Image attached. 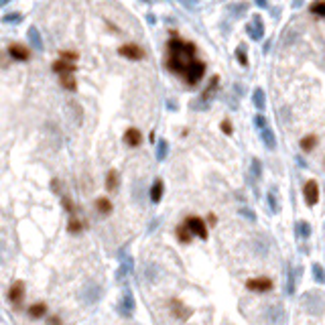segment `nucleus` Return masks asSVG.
I'll return each instance as SVG.
<instances>
[{"label": "nucleus", "instance_id": "35", "mask_svg": "<svg viewBox=\"0 0 325 325\" xmlns=\"http://www.w3.org/2000/svg\"><path fill=\"white\" fill-rule=\"evenodd\" d=\"M236 57H238V63H240L242 67H248V55H246V49H244L242 45L236 49Z\"/></svg>", "mask_w": 325, "mask_h": 325}, {"label": "nucleus", "instance_id": "23", "mask_svg": "<svg viewBox=\"0 0 325 325\" xmlns=\"http://www.w3.org/2000/svg\"><path fill=\"white\" fill-rule=\"evenodd\" d=\"M118 185H120V177H118V171H108V175H106V189L110 191V193H114L116 189H118Z\"/></svg>", "mask_w": 325, "mask_h": 325}, {"label": "nucleus", "instance_id": "30", "mask_svg": "<svg viewBox=\"0 0 325 325\" xmlns=\"http://www.w3.org/2000/svg\"><path fill=\"white\" fill-rule=\"evenodd\" d=\"M159 266L155 264V262H151V264H147L145 266V279L147 281H157V277H159Z\"/></svg>", "mask_w": 325, "mask_h": 325}, {"label": "nucleus", "instance_id": "42", "mask_svg": "<svg viewBox=\"0 0 325 325\" xmlns=\"http://www.w3.org/2000/svg\"><path fill=\"white\" fill-rule=\"evenodd\" d=\"M299 275V270L295 273V270H289V285H287V289H289V293L293 295L295 293V277Z\"/></svg>", "mask_w": 325, "mask_h": 325}, {"label": "nucleus", "instance_id": "47", "mask_svg": "<svg viewBox=\"0 0 325 325\" xmlns=\"http://www.w3.org/2000/svg\"><path fill=\"white\" fill-rule=\"evenodd\" d=\"M295 161H297V165H299V167H303V169L307 167V163H305V159H303V157H297Z\"/></svg>", "mask_w": 325, "mask_h": 325}, {"label": "nucleus", "instance_id": "4", "mask_svg": "<svg viewBox=\"0 0 325 325\" xmlns=\"http://www.w3.org/2000/svg\"><path fill=\"white\" fill-rule=\"evenodd\" d=\"M264 319L270 325H285L287 321V313H285V307L281 303H273L264 309Z\"/></svg>", "mask_w": 325, "mask_h": 325}, {"label": "nucleus", "instance_id": "53", "mask_svg": "<svg viewBox=\"0 0 325 325\" xmlns=\"http://www.w3.org/2000/svg\"><path fill=\"white\" fill-rule=\"evenodd\" d=\"M10 0H0V6H4V4H8Z\"/></svg>", "mask_w": 325, "mask_h": 325}, {"label": "nucleus", "instance_id": "36", "mask_svg": "<svg viewBox=\"0 0 325 325\" xmlns=\"http://www.w3.org/2000/svg\"><path fill=\"white\" fill-rule=\"evenodd\" d=\"M254 126H256L258 130H262V128H266V126H268V120L264 118V114H262V112H258V114L254 116Z\"/></svg>", "mask_w": 325, "mask_h": 325}, {"label": "nucleus", "instance_id": "39", "mask_svg": "<svg viewBox=\"0 0 325 325\" xmlns=\"http://www.w3.org/2000/svg\"><path fill=\"white\" fill-rule=\"evenodd\" d=\"M20 20H22V14H18V12H10V14L2 16V22H20Z\"/></svg>", "mask_w": 325, "mask_h": 325}, {"label": "nucleus", "instance_id": "6", "mask_svg": "<svg viewBox=\"0 0 325 325\" xmlns=\"http://www.w3.org/2000/svg\"><path fill=\"white\" fill-rule=\"evenodd\" d=\"M246 289L252 293H270L275 289V283L268 277H256V279L246 281Z\"/></svg>", "mask_w": 325, "mask_h": 325}, {"label": "nucleus", "instance_id": "15", "mask_svg": "<svg viewBox=\"0 0 325 325\" xmlns=\"http://www.w3.org/2000/svg\"><path fill=\"white\" fill-rule=\"evenodd\" d=\"M47 311H49V307H47V303H43V301H39V303H33L31 307H26V315L31 317V319H43L45 315H47Z\"/></svg>", "mask_w": 325, "mask_h": 325}, {"label": "nucleus", "instance_id": "48", "mask_svg": "<svg viewBox=\"0 0 325 325\" xmlns=\"http://www.w3.org/2000/svg\"><path fill=\"white\" fill-rule=\"evenodd\" d=\"M167 106H169V110H177V104L173 100H167Z\"/></svg>", "mask_w": 325, "mask_h": 325}, {"label": "nucleus", "instance_id": "25", "mask_svg": "<svg viewBox=\"0 0 325 325\" xmlns=\"http://www.w3.org/2000/svg\"><path fill=\"white\" fill-rule=\"evenodd\" d=\"M175 234H177V240H179L181 244H189V242H191V238H193V234H191V230L187 228V224H181V226H177Z\"/></svg>", "mask_w": 325, "mask_h": 325}, {"label": "nucleus", "instance_id": "10", "mask_svg": "<svg viewBox=\"0 0 325 325\" xmlns=\"http://www.w3.org/2000/svg\"><path fill=\"white\" fill-rule=\"evenodd\" d=\"M134 297H132V293L130 291H124V295H122V299H120V303H118V313L122 315V317H126V319H130L132 315H134Z\"/></svg>", "mask_w": 325, "mask_h": 325}, {"label": "nucleus", "instance_id": "12", "mask_svg": "<svg viewBox=\"0 0 325 325\" xmlns=\"http://www.w3.org/2000/svg\"><path fill=\"white\" fill-rule=\"evenodd\" d=\"M246 33H248L250 39H254V41H260V39L264 37V22H262V18H260L258 14H254V16H252V22L246 24Z\"/></svg>", "mask_w": 325, "mask_h": 325}, {"label": "nucleus", "instance_id": "32", "mask_svg": "<svg viewBox=\"0 0 325 325\" xmlns=\"http://www.w3.org/2000/svg\"><path fill=\"white\" fill-rule=\"evenodd\" d=\"M254 252H256L258 256H266V254H268V244H266L264 238H256V242H254Z\"/></svg>", "mask_w": 325, "mask_h": 325}, {"label": "nucleus", "instance_id": "41", "mask_svg": "<svg viewBox=\"0 0 325 325\" xmlns=\"http://www.w3.org/2000/svg\"><path fill=\"white\" fill-rule=\"evenodd\" d=\"M240 213H242L248 222H256V213H254V209H252V207H242V209H240Z\"/></svg>", "mask_w": 325, "mask_h": 325}, {"label": "nucleus", "instance_id": "13", "mask_svg": "<svg viewBox=\"0 0 325 325\" xmlns=\"http://www.w3.org/2000/svg\"><path fill=\"white\" fill-rule=\"evenodd\" d=\"M8 55L12 59H16V61H29L31 59V49L24 47V45H20V43H12L8 47Z\"/></svg>", "mask_w": 325, "mask_h": 325}, {"label": "nucleus", "instance_id": "19", "mask_svg": "<svg viewBox=\"0 0 325 325\" xmlns=\"http://www.w3.org/2000/svg\"><path fill=\"white\" fill-rule=\"evenodd\" d=\"M163 193H165V183H163V179H155V183H153L151 189H149L151 201H153V203H159L163 199Z\"/></svg>", "mask_w": 325, "mask_h": 325}, {"label": "nucleus", "instance_id": "40", "mask_svg": "<svg viewBox=\"0 0 325 325\" xmlns=\"http://www.w3.org/2000/svg\"><path fill=\"white\" fill-rule=\"evenodd\" d=\"M220 128H222V132H224L226 137H232V134H234V126H232L230 120H224V122L220 124Z\"/></svg>", "mask_w": 325, "mask_h": 325}, {"label": "nucleus", "instance_id": "8", "mask_svg": "<svg viewBox=\"0 0 325 325\" xmlns=\"http://www.w3.org/2000/svg\"><path fill=\"white\" fill-rule=\"evenodd\" d=\"M185 224H187V228L191 230L193 236H199L201 240H207V226L199 215H189L185 220Z\"/></svg>", "mask_w": 325, "mask_h": 325}, {"label": "nucleus", "instance_id": "37", "mask_svg": "<svg viewBox=\"0 0 325 325\" xmlns=\"http://www.w3.org/2000/svg\"><path fill=\"white\" fill-rule=\"evenodd\" d=\"M61 203H63V207H65V211H67L69 215H75V205H73V201H71L67 195L61 197Z\"/></svg>", "mask_w": 325, "mask_h": 325}, {"label": "nucleus", "instance_id": "46", "mask_svg": "<svg viewBox=\"0 0 325 325\" xmlns=\"http://www.w3.org/2000/svg\"><path fill=\"white\" fill-rule=\"evenodd\" d=\"M215 222H218V218H215L213 213H209V215H207V224H209V226H215Z\"/></svg>", "mask_w": 325, "mask_h": 325}, {"label": "nucleus", "instance_id": "3", "mask_svg": "<svg viewBox=\"0 0 325 325\" xmlns=\"http://www.w3.org/2000/svg\"><path fill=\"white\" fill-rule=\"evenodd\" d=\"M203 75H205V63L199 61V59H193L189 63V67H187V71H185L183 77H185L187 86H197L203 79Z\"/></svg>", "mask_w": 325, "mask_h": 325}, {"label": "nucleus", "instance_id": "21", "mask_svg": "<svg viewBox=\"0 0 325 325\" xmlns=\"http://www.w3.org/2000/svg\"><path fill=\"white\" fill-rule=\"evenodd\" d=\"M252 102H254V108H256L258 112H264V108H266V96H264V90H262V88H256V90L252 92Z\"/></svg>", "mask_w": 325, "mask_h": 325}, {"label": "nucleus", "instance_id": "43", "mask_svg": "<svg viewBox=\"0 0 325 325\" xmlns=\"http://www.w3.org/2000/svg\"><path fill=\"white\" fill-rule=\"evenodd\" d=\"M61 59H67V61H77L79 59V55L75 53V51H61Z\"/></svg>", "mask_w": 325, "mask_h": 325}, {"label": "nucleus", "instance_id": "2", "mask_svg": "<svg viewBox=\"0 0 325 325\" xmlns=\"http://www.w3.org/2000/svg\"><path fill=\"white\" fill-rule=\"evenodd\" d=\"M24 295H26V287H24V281H14L8 289V301L10 305L14 307V311H22V301H24Z\"/></svg>", "mask_w": 325, "mask_h": 325}, {"label": "nucleus", "instance_id": "11", "mask_svg": "<svg viewBox=\"0 0 325 325\" xmlns=\"http://www.w3.org/2000/svg\"><path fill=\"white\" fill-rule=\"evenodd\" d=\"M169 311H171V315L175 317V319H179V321H185V319H189L191 317V309H187L185 305H183V301L181 299H171L169 301Z\"/></svg>", "mask_w": 325, "mask_h": 325}, {"label": "nucleus", "instance_id": "22", "mask_svg": "<svg viewBox=\"0 0 325 325\" xmlns=\"http://www.w3.org/2000/svg\"><path fill=\"white\" fill-rule=\"evenodd\" d=\"M299 147L303 149V153H313V149L317 147V137L315 134H307L299 141Z\"/></svg>", "mask_w": 325, "mask_h": 325}, {"label": "nucleus", "instance_id": "1", "mask_svg": "<svg viewBox=\"0 0 325 325\" xmlns=\"http://www.w3.org/2000/svg\"><path fill=\"white\" fill-rule=\"evenodd\" d=\"M301 303H303V309L309 315H323L325 295L321 291H309V293H305L303 299H301Z\"/></svg>", "mask_w": 325, "mask_h": 325}, {"label": "nucleus", "instance_id": "16", "mask_svg": "<svg viewBox=\"0 0 325 325\" xmlns=\"http://www.w3.org/2000/svg\"><path fill=\"white\" fill-rule=\"evenodd\" d=\"M26 39H29V43L33 45V49L35 51H43V37H41V33H39V29L37 26H29V31H26Z\"/></svg>", "mask_w": 325, "mask_h": 325}, {"label": "nucleus", "instance_id": "18", "mask_svg": "<svg viewBox=\"0 0 325 325\" xmlns=\"http://www.w3.org/2000/svg\"><path fill=\"white\" fill-rule=\"evenodd\" d=\"M124 143L128 145V147H139L141 143H143V132L139 130V128H128L126 132H124Z\"/></svg>", "mask_w": 325, "mask_h": 325}, {"label": "nucleus", "instance_id": "28", "mask_svg": "<svg viewBox=\"0 0 325 325\" xmlns=\"http://www.w3.org/2000/svg\"><path fill=\"white\" fill-rule=\"evenodd\" d=\"M84 228H86V224H84L79 218H75V215L69 218V224H67V232H69V234H82Z\"/></svg>", "mask_w": 325, "mask_h": 325}, {"label": "nucleus", "instance_id": "51", "mask_svg": "<svg viewBox=\"0 0 325 325\" xmlns=\"http://www.w3.org/2000/svg\"><path fill=\"white\" fill-rule=\"evenodd\" d=\"M147 20H149L151 24H155V22H157V18H155V14H149V16H147Z\"/></svg>", "mask_w": 325, "mask_h": 325}, {"label": "nucleus", "instance_id": "29", "mask_svg": "<svg viewBox=\"0 0 325 325\" xmlns=\"http://www.w3.org/2000/svg\"><path fill=\"white\" fill-rule=\"evenodd\" d=\"M250 175H252V179H254V181H258V179L262 177V163L258 161L256 157L250 161Z\"/></svg>", "mask_w": 325, "mask_h": 325}, {"label": "nucleus", "instance_id": "14", "mask_svg": "<svg viewBox=\"0 0 325 325\" xmlns=\"http://www.w3.org/2000/svg\"><path fill=\"white\" fill-rule=\"evenodd\" d=\"M51 69H53L57 75H61V73H75L77 65H75L73 61H67V59H57V61L51 65Z\"/></svg>", "mask_w": 325, "mask_h": 325}, {"label": "nucleus", "instance_id": "5", "mask_svg": "<svg viewBox=\"0 0 325 325\" xmlns=\"http://www.w3.org/2000/svg\"><path fill=\"white\" fill-rule=\"evenodd\" d=\"M118 55H122V57H126L130 61H141V59H145L147 51L141 45H137V43H126V45L118 47Z\"/></svg>", "mask_w": 325, "mask_h": 325}, {"label": "nucleus", "instance_id": "17", "mask_svg": "<svg viewBox=\"0 0 325 325\" xmlns=\"http://www.w3.org/2000/svg\"><path fill=\"white\" fill-rule=\"evenodd\" d=\"M260 141H262V145H264L268 151H275V149H277V137H275V130H273L270 126H266V128L260 130Z\"/></svg>", "mask_w": 325, "mask_h": 325}, {"label": "nucleus", "instance_id": "44", "mask_svg": "<svg viewBox=\"0 0 325 325\" xmlns=\"http://www.w3.org/2000/svg\"><path fill=\"white\" fill-rule=\"evenodd\" d=\"M47 325H65V323H63V319H61V315H57V313H53V315H49V317H47Z\"/></svg>", "mask_w": 325, "mask_h": 325}, {"label": "nucleus", "instance_id": "33", "mask_svg": "<svg viewBox=\"0 0 325 325\" xmlns=\"http://www.w3.org/2000/svg\"><path fill=\"white\" fill-rule=\"evenodd\" d=\"M311 270H313V279L319 283V285H323L325 283V268L319 264V262H315L313 266H311Z\"/></svg>", "mask_w": 325, "mask_h": 325}, {"label": "nucleus", "instance_id": "9", "mask_svg": "<svg viewBox=\"0 0 325 325\" xmlns=\"http://www.w3.org/2000/svg\"><path fill=\"white\" fill-rule=\"evenodd\" d=\"M303 197H305V203L309 207L317 205V201H319V185H317L315 179H311V181H307L303 185Z\"/></svg>", "mask_w": 325, "mask_h": 325}, {"label": "nucleus", "instance_id": "31", "mask_svg": "<svg viewBox=\"0 0 325 325\" xmlns=\"http://www.w3.org/2000/svg\"><path fill=\"white\" fill-rule=\"evenodd\" d=\"M167 155H169V143H167L165 139H161V141L157 143V161H165Z\"/></svg>", "mask_w": 325, "mask_h": 325}, {"label": "nucleus", "instance_id": "50", "mask_svg": "<svg viewBox=\"0 0 325 325\" xmlns=\"http://www.w3.org/2000/svg\"><path fill=\"white\" fill-rule=\"evenodd\" d=\"M270 51V41H266V45H262V53H268Z\"/></svg>", "mask_w": 325, "mask_h": 325}, {"label": "nucleus", "instance_id": "27", "mask_svg": "<svg viewBox=\"0 0 325 325\" xmlns=\"http://www.w3.org/2000/svg\"><path fill=\"white\" fill-rule=\"evenodd\" d=\"M295 234H297L299 238L307 240V238L311 236V224H309V222H305V220L297 222V224H295Z\"/></svg>", "mask_w": 325, "mask_h": 325}, {"label": "nucleus", "instance_id": "26", "mask_svg": "<svg viewBox=\"0 0 325 325\" xmlns=\"http://www.w3.org/2000/svg\"><path fill=\"white\" fill-rule=\"evenodd\" d=\"M59 82H61V86H63L65 90H69V92H75V90H77V82H75V75H73V73H61V75H59Z\"/></svg>", "mask_w": 325, "mask_h": 325}, {"label": "nucleus", "instance_id": "24", "mask_svg": "<svg viewBox=\"0 0 325 325\" xmlns=\"http://www.w3.org/2000/svg\"><path fill=\"white\" fill-rule=\"evenodd\" d=\"M96 209H98V213H102V215H110L112 213V201L108 199V197H98L96 199Z\"/></svg>", "mask_w": 325, "mask_h": 325}, {"label": "nucleus", "instance_id": "45", "mask_svg": "<svg viewBox=\"0 0 325 325\" xmlns=\"http://www.w3.org/2000/svg\"><path fill=\"white\" fill-rule=\"evenodd\" d=\"M234 90H236V96H238V98H242V96H244V88H242V84H234Z\"/></svg>", "mask_w": 325, "mask_h": 325}, {"label": "nucleus", "instance_id": "49", "mask_svg": "<svg viewBox=\"0 0 325 325\" xmlns=\"http://www.w3.org/2000/svg\"><path fill=\"white\" fill-rule=\"evenodd\" d=\"M256 4H258L260 8H266V6H268V0H256Z\"/></svg>", "mask_w": 325, "mask_h": 325}, {"label": "nucleus", "instance_id": "38", "mask_svg": "<svg viewBox=\"0 0 325 325\" xmlns=\"http://www.w3.org/2000/svg\"><path fill=\"white\" fill-rule=\"evenodd\" d=\"M311 12H313V14H319V16L325 18V0H319V2L311 4Z\"/></svg>", "mask_w": 325, "mask_h": 325}, {"label": "nucleus", "instance_id": "52", "mask_svg": "<svg viewBox=\"0 0 325 325\" xmlns=\"http://www.w3.org/2000/svg\"><path fill=\"white\" fill-rule=\"evenodd\" d=\"M157 226H159V220H155V222H153V224H151V226H149V232H153V230H155V228H157Z\"/></svg>", "mask_w": 325, "mask_h": 325}, {"label": "nucleus", "instance_id": "7", "mask_svg": "<svg viewBox=\"0 0 325 325\" xmlns=\"http://www.w3.org/2000/svg\"><path fill=\"white\" fill-rule=\"evenodd\" d=\"M100 297H102V287L98 283H88L82 291V301L86 305H96L100 301Z\"/></svg>", "mask_w": 325, "mask_h": 325}, {"label": "nucleus", "instance_id": "34", "mask_svg": "<svg viewBox=\"0 0 325 325\" xmlns=\"http://www.w3.org/2000/svg\"><path fill=\"white\" fill-rule=\"evenodd\" d=\"M266 201H268V205H270V211H273V213H277V211H279V201H277V193H275V189H270V191L266 193Z\"/></svg>", "mask_w": 325, "mask_h": 325}, {"label": "nucleus", "instance_id": "20", "mask_svg": "<svg viewBox=\"0 0 325 325\" xmlns=\"http://www.w3.org/2000/svg\"><path fill=\"white\" fill-rule=\"evenodd\" d=\"M132 258L130 256H122V262H120V266H118V270H116V279L118 281H124L126 279V275L132 270Z\"/></svg>", "mask_w": 325, "mask_h": 325}]
</instances>
